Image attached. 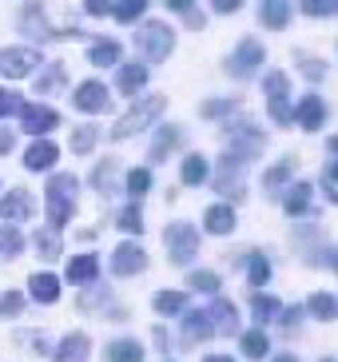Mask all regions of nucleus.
<instances>
[{
    "instance_id": "22",
    "label": "nucleus",
    "mask_w": 338,
    "mask_h": 362,
    "mask_svg": "<svg viewBox=\"0 0 338 362\" xmlns=\"http://www.w3.org/2000/svg\"><path fill=\"white\" fill-rule=\"evenodd\" d=\"M235 223H239V219H235L231 203H211V207H207V215H203V227H207L211 235H231Z\"/></svg>"
},
{
    "instance_id": "57",
    "label": "nucleus",
    "mask_w": 338,
    "mask_h": 362,
    "mask_svg": "<svg viewBox=\"0 0 338 362\" xmlns=\"http://www.w3.org/2000/svg\"><path fill=\"white\" fill-rule=\"evenodd\" d=\"M163 4H168L171 12H180V16H183V12H187L191 4H195V0H163Z\"/></svg>"
},
{
    "instance_id": "16",
    "label": "nucleus",
    "mask_w": 338,
    "mask_h": 362,
    "mask_svg": "<svg viewBox=\"0 0 338 362\" xmlns=\"http://www.w3.org/2000/svg\"><path fill=\"white\" fill-rule=\"evenodd\" d=\"M295 119H298V128H303V132H318L322 124H327V100H318L315 92L303 96V100H298Z\"/></svg>"
},
{
    "instance_id": "54",
    "label": "nucleus",
    "mask_w": 338,
    "mask_h": 362,
    "mask_svg": "<svg viewBox=\"0 0 338 362\" xmlns=\"http://www.w3.org/2000/svg\"><path fill=\"white\" fill-rule=\"evenodd\" d=\"M243 4L247 0H215V12H219V16H231V12H239Z\"/></svg>"
},
{
    "instance_id": "12",
    "label": "nucleus",
    "mask_w": 338,
    "mask_h": 362,
    "mask_svg": "<svg viewBox=\"0 0 338 362\" xmlns=\"http://www.w3.org/2000/svg\"><path fill=\"white\" fill-rule=\"evenodd\" d=\"M21 33L32 36V40H60V36L52 33V24L44 21V4L40 0H32V4L21 8Z\"/></svg>"
},
{
    "instance_id": "6",
    "label": "nucleus",
    "mask_w": 338,
    "mask_h": 362,
    "mask_svg": "<svg viewBox=\"0 0 338 362\" xmlns=\"http://www.w3.org/2000/svg\"><path fill=\"white\" fill-rule=\"evenodd\" d=\"M263 92H267V112H271V119L286 128V124L295 119V107H291V76L271 72L263 80Z\"/></svg>"
},
{
    "instance_id": "21",
    "label": "nucleus",
    "mask_w": 338,
    "mask_h": 362,
    "mask_svg": "<svg viewBox=\"0 0 338 362\" xmlns=\"http://www.w3.org/2000/svg\"><path fill=\"white\" fill-rule=\"evenodd\" d=\"M64 279H68L72 287H88V283H95V279H100V259L95 255H76L72 263H68V271H64Z\"/></svg>"
},
{
    "instance_id": "58",
    "label": "nucleus",
    "mask_w": 338,
    "mask_h": 362,
    "mask_svg": "<svg viewBox=\"0 0 338 362\" xmlns=\"http://www.w3.org/2000/svg\"><path fill=\"white\" fill-rule=\"evenodd\" d=\"M327 183H330V187H338V160L327 163Z\"/></svg>"
},
{
    "instance_id": "8",
    "label": "nucleus",
    "mask_w": 338,
    "mask_h": 362,
    "mask_svg": "<svg viewBox=\"0 0 338 362\" xmlns=\"http://www.w3.org/2000/svg\"><path fill=\"white\" fill-rule=\"evenodd\" d=\"M243 180H247V160H243V156H235V151H223L219 175H215L219 195H227V199H243V192H247Z\"/></svg>"
},
{
    "instance_id": "47",
    "label": "nucleus",
    "mask_w": 338,
    "mask_h": 362,
    "mask_svg": "<svg viewBox=\"0 0 338 362\" xmlns=\"http://www.w3.org/2000/svg\"><path fill=\"white\" fill-rule=\"evenodd\" d=\"M21 107H24V96L21 92H0V119H8V116H21Z\"/></svg>"
},
{
    "instance_id": "15",
    "label": "nucleus",
    "mask_w": 338,
    "mask_h": 362,
    "mask_svg": "<svg viewBox=\"0 0 338 362\" xmlns=\"http://www.w3.org/2000/svg\"><path fill=\"white\" fill-rule=\"evenodd\" d=\"M56 160H60V148H56L52 139H44V136H36L28 144V151H24V168L28 171H52Z\"/></svg>"
},
{
    "instance_id": "43",
    "label": "nucleus",
    "mask_w": 338,
    "mask_h": 362,
    "mask_svg": "<svg viewBox=\"0 0 338 362\" xmlns=\"http://www.w3.org/2000/svg\"><path fill=\"white\" fill-rule=\"evenodd\" d=\"M298 8L310 21H330V16H338V0H298Z\"/></svg>"
},
{
    "instance_id": "17",
    "label": "nucleus",
    "mask_w": 338,
    "mask_h": 362,
    "mask_svg": "<svg viewBox=\"0 0 338 362\" xmlns=\"http://www.w3.org/2000/svg\"><path fill=\"white\" fill-rule=\"evenodd\" d=\"M0 219L4 223H24V219H32V195L28 192H8V195H0Z\"/></svg>"
},
{
    "instance_id": "55",
    "label": "nucleus",
    "mask_w": 338,
    "mask_h": 362,
    "mask_svg": "<svg viewBox=\"0 0 338 362\" xmlns=\"http://www.w3.org/2000/svg\"><path fill=\"white\" fill-rule=\"evenodd\" d=\"M183 21H187V28H203V24H207V21H203V12H195V4L183 12Z\"/></svg>"
},
{
    "instance_id": "25",
    "label": "nucleus",
    "mask_w": 338,
    "mask_h": 362,
    "mask_svg": "<svg viewBox=\"0 0 338 362\" xmlns=\"http://www.w3.org/2000/svg\"><path fill=\"white\" fill-rule=\"evenodd\" d=\"M279 310H283V303H279L275 295H263V287H259V295L251 291V319L255 327H267V322L279 319Z\"/></svg>"
},
{
    "instance_id": "46",
    "label": "nucleus",
    "mask_w": 338,
    "mask_h": 362,
    "mask_svg": "<svg viewBox=\"0 0 338 362\" xmlns=\"http://www.w3.org/2000/svg\"><path fill=\"white\" fill-rule=\"evenodd\" d=\"M24 310V291H4L0 295V319H16Z\"/></svg>"
},
{
    "instance_id": "42",
    "label": "nucleus",
    "mask_w": 338,
    "mask_h": 362,
    "mask_svg": "<svg viewBox=\"0 0 338 362\" xmlns=\"http://www.w3.org/2000/svg\"><path fill=\"white\" fill-rule=\"evenodd\" d=\"M24 251V235L16 227H0V259H16Z\"/></svg>"
},
{
    "instance_id": "5",
    "label": "nucleus",
    "mask_w": 338,
    "mask_h": 362,
    "mask_svg": "<svg viewBox=\"0 0 338 362\" xmlns=\"http://www.w3.org/2000/svg\"><path fill=\"white\" fill-rule=\"evenodd\" d=\"M263 64H267V48L259 40H251V36L239 40V48L223 60V68H227L231 80H255V72H259Z\"/></svg>"
},
{
    "instance_id": "49",
    "label": "nucleus",
    "mask_w": 338,
    "mask_h": 362,
    "mask_svg": "<svg viewBox=\"0 0 338 362\" xmlns=\"http://www.w3.org/2000/svg\"><path fill=\"white\" fill-rule=\"evenodd\" d=\"M88 287H92V291H88V295H80V307H84V310L104 307V303H107V291L100 287V279H95V283H88Z\"/></svg>"
},
{
    "instance_id": "1",
    "label": "nucleus",
    "mask_w": 338,
    "mask_h": 362,
    "mask_svg": "<svg viewBox=\"0 0 338 362\" xmlns=\"http://www.w3.org/2000/svg\"><path fill=\"white\" fill-rule=\"evenodd\" d=\"M76 187H80V180H76L72 171H56V175H48L44 195H48V227H52V231H64V227L72 223Z\"/></svg>"
},
{
    "instance_id": "9",
    "label": "nucleus",
    "mask_w": 338,
    "mask_h": 362,
    "mask_svg": "<svg viewBox=\"0 0 338 362\" xmlns=\"http://www.w3.org/2000/svg\"><path fill=\"white\" fill-rule=\"evenodd\" d=\"M40 64H44V56L36 48H4L0 52V76H8V80H24Z\"/></svg>"
},
{
    "instance_id": "53",
    "label": "nucleus",
    "mask_w": 338,
    "mask_h": 362,
    "mask_svg": "<svg viewBox=\"0 0 338 362\" xmlns=\"http://www.w3.org/2000/svg\"><path fill=\"white\" fill-rule=\"evenodd\" d=\"M88 16H112V0H84Z\"/></svg>"
},
{
    "instance_id": "48",
    "label": "nucleus",
    "mask_w": 338,
    "mask_h": 362,
    "mask_svg": "<svg viewBox=\"0 0 338 362\" xmlns=\"http://www.w3.org/2000/svg\"><path fill=\"white\" fill-rule=\"evenodd\" d=\"M307 263H310V267H327V271H338V247H322V251H310Z\"/></svg>"
},
{
    "instance_id": "7",
    "label": "nucleus",
    "mask_w": 338,
    "mask_h": 362,
    "mask_svg": "<svg viewBox=\"0 0 338 362\" xmlns=\"http://www.w3.org/2000/svg\"><path fill=\"white\" fill-rule=\"evenodd\" d=\"M163 243H168V259L175 267H187L191 259L199 255V231L191 223H171L163 231Z\"/></svg>"
},
{
    "instance_id": "2",
    "label": "nucleus",
    "mask_w": 338,
    "mask_h": 362,
    "mask_svg": "<svg viewBox=\"0 0 338 362\" xmlns=\"http://www.w3.org/2000/svg\"><path fill=\"white\" fill-rule=\"evenodd\" d=\"M163 107H168V100L163 96H148V100H136V104L127 107V116H120V124L107 136L116 139V144H124V139L139 136V132H148L151 124H156L159 116H163Z\"/></svg>"
},
{
    "instance_id": "18",
    "label": "nucleus",
    "mask_w": 338,
    "mask_h": 362,
    "mask_svg": "<svg viewBox=\"0 0 338 362\" xmlns=\"http://www.w3.org/2000/svg\"><path fill=\"white\" fill-rule=\"evenodd\" d=\"M180 139H183V128H180V124H163V128L156 132V139H151L148 160H151V163H163L171 151L180 148Z\"/></svg>"
},
{
    "instance_id": "4",
    "label": "nucleus",
    "mask_w": 338,
    "mask_h": 362,
    "mask_svg": "<svg viewBox=\"0 0 338 362\" xmlns=\"http://www.w3.org/2000/svg\"><path fill=\"white\" fill-rule=\"evenodd\" d=\"M136 48L144 52V60L159 64V60H168V56L175 52V33H171L168 24H159V21H144L139 33H136Z\"/></svg>"
},
{
    "instance_id": "35",
    "label": "nucleus",
    "mask_w": 338,
    "mask_h": 362,
    "mask_svg": "<svg viewBox=\"0 0 338 362\" xmlns=\"http://www.w3.org/2000/svg\"><path fill=\"white\" fill-rule=\"evenodd\" d=\"M247 283H251V291H259V287H267V283H271V263H267L263 251L247 255Z\"/></svg>"
},
{
    "instance_id": "31",
    "label": "nucleus",
    "mask_w": 338,
    "mask_h": 362,
    "mask_svg": "<svg viewBox=\"0 0 338 362\" xmlns=\"http://www.w3.org/2000/svg\"><path fill=\"white\" fill-rule=\"evenodd\" d=\"M88 351H92L88 334H68V339H60V346H56L52 358H60V362H80V358H88Z\"/></svg>"
},
{
    "instance_id": "20",
    "label": "nucleus",
    "mask_w": 338,
    "mask_h": 362,
    "mask_svg": "<svg viewBox=\"0 0 338 362\" xmlns=\"http://www.w3.org/2000/svg\"><path fill=\"white\" fill-rule=\"evenodd\" d=\"M148 76H151L148 64H116V88L124 96H136V92H144Z\"/></svg>"
},
{
    "instance_id": "3",
    "label": "nucleus",
    "mask_w": 338,
    "mask_h": 362,
    "mask_svg": "<svg viewBox=\"0 0 338 362\" xmlns=\"http://www.w3.org/2000/svg\"><path fill=\"white\" fill-rule=\"evenodd\" d=\"M223 139H227V151L243 156V160H255V156L267 151V136L255 119H235V124H227V128H223Z\"/></svg>"
},
{
    "instance_id": "24",
    "label": "nucleus",
    "mask_w": 338,
    "mask_h": 362,
    "mask_svg": "<svg viewBox=\"0 0 338 362\" xmlns=\"http://www.w3.org/2000/svg\"><path fill=\"white\" fill-rule=\"evenodd\" d=\"M291 16H295V8L286 4V0H259V21L267 24V28H286L291 24Z\"/></svg>"
},
{
    "instance_id": "39",
    "label": "nucleus",
    "mask_w": 338,
    "mask_h": 362,
    "mask_svg": "<svg viewBox=\"0 0 338 362\" xmlns=\"http://www.w3.org/2000/svg\"><path fill=\"white\" fill-rule=\"evenodd\" d=\"M116 227L124 235H144V207L139 203H127L124 211L116 215Z\"/></svg>"
},
{
    "instance_id": "28",
    "label": "nucleus",
    "mask_w": 338,
    "mask_h": 362,
    "mask_svg": "<svg viewBox=\"0 0 338 362\" xmlns=\"http://www.w3.org/2000/svg\"><path fill=\"white\" fill-rule=\"evenodd\" d=\"M28 291H32V298H36V303H44V307H48V303H56V298H60V279L48 275V271H40V275H32Z\"/></svg>"
},
{
    "instance_id": "14",
    "label": "nucleus",
    "mask_w": 338,
    "mask_h": 362,
    "mask_svg": "<svg viewBox=\"0 0 338 362\" xmlns=\"http://www.w3.org/2000/svg\"><path fill=\"white\" fill-rule=\"evenodd\" d=\"M207 315H211V327L215 334H223V339H231V334H239V310H235L231 298H211V307H207Z\"/></svg>"
},
{
    "instance_id": "60",
    "label": "nucleus",
    "mask_w": 338,
    "mask_h": 362,
    "mask_svg": "<svg viewBox=\"0 0 338 362\" xmlns=\"http://www.w3.org/2000/svg\"><path fill=\"white\" fill-rule=\"evenodd\" d=\"M330 151H334V156H338V136H334V139H330Z\"/></svg>"
},
{
    "instance_id": "36",
    "label": "nucleus",
    "mask_w": 338,
    "mask_h": 362,
    "mask_svg": "<svg viewBox=\"0 0 338 362\" xmlns=\"http://www.w3.org/2000/svg\"><path fill=\"white\" fill-rule=\"evenodd\" d=\"M307 310L315 315L318 322H334V315H338V303L327 295V291H315V295L307 298Z\"/></svg>"
},
{
    "instance_id": "23",
    "label": "nucleus",
    "mask_w": 338,
    "mask_h": 362,
    "mask_svg": "<svg viewBox=\"0 0 338 362\" xmlns=\"http://www.w3.org/2000/svg\"><path fill=\"white\" fill-rule=\"evenodd\" d=\"M310 203H315V187L310 183H291L283 192V207H286V215H307L310 211Z\"/></svg>"
},
{
    "instance_id": "52",
    "label": "nucleus",
    "mask_w": 338,
    "mask_h": 362,
    "mask_svg": "<svg viewBox=\"0 0 338 362\" xmlns=\"http://www.w3.org/2000/svg\"><path fill=\"white\" fill-rule=\"evenodd\" d=\"M298 319H303V307H286V310H279V327H283V330H295V327H298Z\"/></svg>"
},
{
    "instance_id": "11",
    "label": "nucleus",
    "mask_w": 338,
    "mask_h": 362,
    "mask_svg": "<svg viewBox=\"0 0 338 362\" xmlns=\"http://www.w3.org/2000/svg\"><path fill=\"white\" fill-rule=\"evenodd\" d=\"M144 271H148V251L139 243H120L112 251V275L132 279V275H144Z\"/></svg>"
},
{
    "instance_id": "56",
    "label": "nucleus",
    "mask_w": 338,
    "mask_h": 362,
    "mask_svg": "<svg viewBox=\"0 0 338 362\" xmlns=\"http://www.w3.org/2000/svg\"><path fill=\"white\" fill-rule=\"evenodd\" d=\"M12 148H16V136H12V132H4V128H0V156H8Z\"/></svg>"
},
{
    "instance_id": "50",
    "label": "nucleus",
    "mask_w": 338,
    "mask_h": 362,
    "mask_svg": "<svg viewBox=\"0 0 338 362\" xmlns=\"http://www.w3.org/2000/svg\"><path fill=\"white\" fill-rule=\"evenodd\" d=\"M231 112H235V100H207V104H203V116H207V119L231 116Z\"/></svg>"
},
{
    "instance_id": "19",
    "label": "nucleus",
    "mask_w": 338,
    "mask_h": 362,
    "mask_svg": "<svg viewBox=\"0 0 338 362\" xmlns=\"http://www.w3.org/2000/svg\"><path fill=\"white\" fill-rule=\"evenodd\" d=\"M180 315H183V310H180ZM180 334H183V342H207L215 334L211 315H207V310H187V315H183Z\"/></svg>"
},
{
    "instance_id": "34",
    "label": "nucleus",
    "mask_w": 338,
    "mask_h": 362,
    "mask_svg": "<svg viewBox=\"0 0 338 362\" xmlns=\"http://www.w3.org/2000/svg\"><path fill=\"white\" fill-rule=\"evenodd\" d=\"M239 351H243L247 358H267V354H271V339L263 334V327H255L239 339Z\"/></svg>"
},
{
    "instance_id": "10",
    "label": "nucleus",
    "mask_w": 338,
    "mask_h": 362,
    "mask_svg": "<svg viewBox=\"0 0 338 362\" xmlns=\"http://www.w3.org/2000/svg\"><path fill=\"white\" fill-rule=\"evenodd\" d=\"M72 104H76V112H84V116H104L107 107H112V92H107L100 80H84V84L76 88Z\"/></svg>"
},
{
    "instance_id": "27",
    "label": "nucleus",
    "mask_w": 338,
    "mask_h": 362,
    "mask_svg": "<svg viewBox=\"0 0 338 362\" xmlns=\"http://www.w3.org/2000/svg\"><path fill=\"white\" fill-rule=\"evenodd\" d=\"M88 60H92V68H116L124 60V48L116 40H95L88 48Z\"/></svg>"
},
{
    "instance_id": "33",
    "label": "nucleus",
    "mask_w": 338,
    "mask_h": 362,
    "mask_svg": "<svg viewBox=\"0 0 338 362\" xmlns=\"http://www.w3.org/2000/svg\"><path fill=\"white\" fill-rule=\"evenodd\" d=\"M151 307H156V315H180L187 307V291H156Z\"/></svg>"
},
{
    "instance_id": "45",
    "label": "nucleus",
    "mask_w": 338,
    "mask_h": 362,
    "mask_svg": "<svg viewBox=\"0 0 338 362\" xmlns=\"http://www.w3.org/2000/svg\"><path fill=\"white\" fill-rule=\"evenodd\" d=\"M124 192L127 195H148L151 192V171L148 168H136L124 175Z\"/></svg>"
},
{
    "instance_id": "41",
    "label": "nucleus",
    "mask_w": 338,
    "mask_h": 362,
    "mask_svg": "<svg viewBox=\"0 0 338 362\" xmlns=\"http://www.w3.org/2000/svg\"><path fill=\"white\" fill-rule=\"evenodd\" d=\"M60 231H52V227H40V231H32V243L40 247L44 259H60V239H56Z\"/></svg>"
},
{
    "instance_id": "59",
    "label": "nucleus",
    "mask_w": 338,
    "mask_h": 362,
    "mask_svg": "<svg viewBox=\"0 0 338 362\" xmlns=\"http://www.w3.org/2000/svg\"><path fill=\"white\" fill-rule=\"evenodd\" d=\"M156 346H159V354H168V334L156 327Z\"/></svg>"
},
{
    "instance_id": "38",
    "label": "nucleus",
    "mask_w": 338,
    "mask_h": 362,
    "mask_svg": "<svg viewBox=\"0 0 338 362\" xmlns=\"http://www.w3.org/2000/svg\"><path fill=\"white\" fill-rule=\"evenodd\" d=\"M144 12H148V0H116V4H112V16H116L120 24L144 21Z\"/></svg>"
},
{
    "instance_id": "13",
    "label": "nucleus",
    "mask_w": 338,
    "mask_h": 362,
    "mask_svg": "<svg viewBox=\"0 0 338 362\" xmlns=\"http://www.w3.org/2000/svg\"><path fill=\"white\" fill-rule=\"evenodd\" d=\"M21 124H24L28 136H48V132H56L60 116H56L52 107H44V104H24L21 107Z\"/></svg>"
},
{
    "instance_id": "40",
    "label": "nucleus",
    "mask_w": 338,
    "mask_h": 362,
    "mask_svg": "<svg viewBox=\"0 0 338 362\" xmlns=\"http://www.w3.org/2000/svg\"><path fill=\"white\" fill-rule=\"evenodd\" d=\"M95 139H100V128H92V124H80V128H72L68 148H72L76 156H88V151L95 148Z\"/></svg>"
},
{
    "instance_id": "30",
    "label": "nucleus",
    "mask_w": 338,
    "mask_h": 362,
    "mask_svg": "<svg viewBox=\"0 0 338 362\" xmlns=\"http://www.w3.org/2000/svg\"><path fill=\"white\" fill-rule=\"evenodd\" d=\"M291 175H295V163H291V160L275 163V168L263 175V192L271 195V199H279V195H283V187L291 183Z\"/></svg>"
},
{
    "instance_id": "26",
    "label": "nucleus",
    "mask_w": 338,
    "mask_h": 362,
    "mask_svg": "<svg viewBox=\"0 0 338 362\" xmlns=\"http://www.w3.org/2000/svg\"><path fill=\"white\" fill-rule=\"evenodd\" d=\"M116 180H120V160H100L92 168V187L100 195H116Z\"/></svg>"
},
{
    "instance_id": "29",
    "label": "nucleus",
    "mask_w": 338,
    "mask_h": 362,
    "mask_svg": "<svg viewBox=\"0 0 338 362\" xmlns=\"http://www.w3.org/2000/svg\"><path fill=\"white\" fill-rule=\"evenodd\" d=\"M207 156H199V151H191L187 160L180 163V180L187 183V187H199V183H207Z\"/></svg>"
},
{
    "instance_id": "51",
    "label": "nucleus",
    "mask_w": 338,
    "mask_h": 362,
    "mask_svg": "<svg viewBox=\"0 0 338 362\" xmlns=\"http://www.w3.org/2000/svg\"><path fill=\"white\" fill-rule=\"evenodd\" d=\"M298 68H303V76H307V80H322V76H327V64H322V60H315V56H298Z\"/></svg>"
},
{
    "instance_id": "32",
    "label": "nucleus",
    "mask_w": 338,
    "mask_h": 362,
    "mask_svg": "<svg viewBox=\"0 0 338 362\" xmlns=\"http://www.w3.org/2000/svg\"><path fill=\"white\" fill-rule=\"evenodd\" d=\"M40 68H44V72L36 76V84H32V88H36V96H48V92H56V88L68 80V68H64V64H40Z\"/></svg>"
},
{
    "instance_id": "37",
    "label": "nucleus",
    "mask_w": 338,
    "mask_h": 362,
    "mask_svg": "<svg viewBox=\"0 0 338 362\" xmlns=\"http://www.w3.org/2000/svg\"><path fill=\"white\" fill-rule=\"evenodd\" d=\"M107 358L112 362H139L144 358V346L136 339H116V342H107Z\"/></svg>"
},
{
    "instance_id": "44",
    "label": "nucleus",
    "mask_w": 338,
    "mask_h": 362,
    "mask_svg": "<svg viewBox=\"0 0 338 362\" xmlns=\"http://www.w3.org/2000/svg\"><path fill=\"white\" fill-rule=\"evenodd\" d=\"M187 291H203V295H219V275L215 271H191Z\"/></svg>"
}]
</instances>
